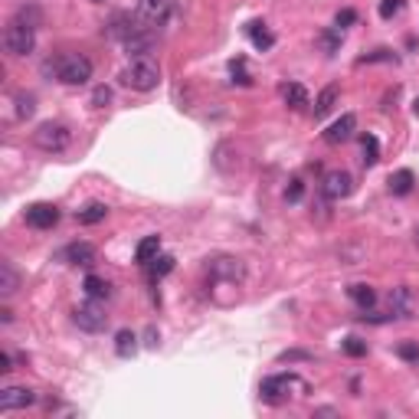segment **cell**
Segmentation results:
<instances>
[{"mask_svg":"<svg viewBox=\"0 0 419 419\" xmlns=\"http://www.w3.org/2000/svg\"><path fill=\"white\" fill-rule=\"evenodd\" d=\"M36 27H40V10L23 7L3 30V49L10 56H30L33 46H36Z\"/></svg>","mask_w":419,"mask_h":419,"instance_id":"1","label":"cell"},{"mask_svg":"<svg viewBox=\"0 0 419 419\" xmlns=\"http://www.w3.org/2000/svg\"><path fill=\"white\" fill-rule=\"evenodd\" d=\"M46 69H53L62 86H86L92 79V60L82 53H62L53 62H46Z\"/></svg>","mask_w":419,"mask_h":419,"instance_id":"2","label":"cell"},{"mask_svg":"<svg viewBox=\"0 0 419 419\" xmlns=\"http://www.w3.org/2000/svg\"><path fill=\"white\" fill-rule=\"evenodd\" d=\"M121 82L135 92H154L157 86H161V66L151 62V60H135L131 66H125Z\"/></svg>","mask_w":419,"mask_h":419,"instance_id":"3","label":"cell"},{"mask_svg":"<svg viewBox=\"0 0 419 419\" xmlns=\"http://www.w3.org/2000/svg\"><path fill=\"white\" fill-rule=\"evenodd\" d=\"M33 144L46 154H62V151L73 144V131H69V125H62V121H43L36 131H33Z\"/></svg>","mask_w":419,"mask_h":419,"instance_id":"4","label":"cell"},{"mask_svg":"<svg viewBox=\"0 0 419 419\" xmlns=\"http://www.w3.org/2000/svg\"><path fill=\"white\" fill-rule=\"evenodd\" d=\"M207 275L213 279V282L236 285V282H242V275H246V269H242V262H240V259H233V255H216V259H210Z\"/></svg>","mask_w":419,"mask_h":419,"instance_id":"5","label":"cell"},{"mask_svg":"<svg viewBox=\"0 0 419 419\" xmlns=\"http://www.w3.org/2000/svg\"><path fill=\"white\" fill-rule=\"evenodd\" d=\"M73 321L82 331H89V334H99V331H105V325H108V314L89 299V305H79L73 312Z\"/></svg>","mask_w":419,"mask_h":419,"instance_id":"6","label":"cell"},{"mask_svg":"<svg viewBox=\"0 0 419 419\" xmlns=\"http://www.w3.org/2000/svg\"><path fill=\"white\" fill-rule=\"evenodd\" d=\"M288 390H305V383L295 374H279V377H266L262 380V396L272 400V403H279Z\"/></svg>","mask_w":419,"mask_h":419,"instance_id":"7","label":"cell"},{"mask_svg":"<svg viewBox=\"0 0 419 419\" xmlns=\"http://www.w3.org/2000/svg\"><path fill=\"white\" fill-rule=\"evenodd\" d=\"M170 10H174V0H141L138 3V16L148 27H164Z\"/></svg>","mask_w":419,"mask_h":419,"instance_id":"8","label":"cell"},{"mask_svg":"<svg viewBox=\"0 0 419 419\" xmlns=\"http://www.w3.org/2000/svg\"><path fill=\"white\" fill-rule=\"evenodd\" d=\"M23 220L33 229H53L60 223V207H53V203H30L27 213H23Z\"/></svg>","mask_w":419,"mask_h":419,"instance_id":"9","label":"cell"},{"mask_svg":"<svg viewBox=\"0 0 419 419\" xmlns=\"http://www.w3.org/2000/svg\"><path fill=\"white\" fill-rule=\"evenodd\" d=\"M36 403V393L30 387H3L0 390V413H14V409H27Z\"/></svg>","mask_w":419,"mask_h":419,"instance_id":"10","label":"cell"},{"mask_svg":"<svg viewBox=\"0 0 419 419\" xmlns=\"http://www.w3.org/2000/svg\"><path fill=\"white\" fill-rule=\"evenodd\" d=\"M321 190H325L328 200H344V196H351V190H354V177H351L347 170H331V174H325V180H321Z\"/></svg>","mask_w":419,"mask_h":419,"instance_id":"11","label":"cell"},{"mask_svg":"<svg viewBox=\"0 0 419 419\" xmlns=\"http://www.w3.org/2000/svg\"><path fill=\"white\" fill-rule=\"evenodd\" d=\"M354 131H357V115H351V112H347V115H341V118L325 131V141H328V144H344V141L354 138Z\"/></svg>","mask_w":419,"mask_h":419,"instance_id":"12","label":"cell"},{"mask_svg":"<svg viewBox=\"0 0 419 419\" xmlns=\"http://www.w3.org/2000/svg\"><path fill=\"white\" fill-rule=\"evenodd\" d=\"M60 259L69 262V266H92L95 262V246L92 242H69L60 253Z\"/></svg>","mask_w":419,"mask_h":419,"instance_id":"13","label":"cell"},{"mask_svg":"<svg viewBox=\"0 0 419 419\" xmlns=\"http://www.w3.org/2000/svg\"><path fill=\"white\" fill-rule=\"evenodd\" d=\"M390 314L393 318H413V292L406 285H396L390 292Z\"/></svg>","mask_w":419,"mask_h":419,"instance_id":"14","label":"cell"},{"mask_svg":"<svg viewBox=\"0 0 419 419\" xmlns=\"http://www.w3.org/2000/svg\"><path fill=\"white\" fill-rule=\"evenodd\" d=\"M157 255H161V236H144V240L138 242V249H135L138 266H148L151 259H157Z\"/></svg>","mask_w":419,"mask_h":419,"instance_id":"15","label":"cell"},{"mask_svg":"<svg viewBox=\"0 0 419 419\" xmlns=\"http://www.w3.org/2000/svg\"><path fill=\"white\" fill-rule=\"evenodd\" d=\"M347 295H351V301L357 305V308H374V301H377V292H374V285H364V282H357V285H351L347 288Z\"/></svg>","mask_w":419,"mask_h":419,"instance_id":"16","label":"cell"},{"mask_svg":"<svg viewBox=\"0 0 419 419\" xmlns=\"http://www.w3.org/2000/svg\"><path fill=\"white\" fill-rule=\"evenodd\" d=\"M390 194H396V196H406V194H413V183H416V177H413V170H396V174H390Z\"/></svg>","mask_w":419,"mask_h":419,"instance_id":"17","label":"cell"},{"mask_svg":"<svg viewBox=\"0 0 419 419\" xmlns=\"http://www.w3.org/2000/svg\"><path fill=\"white\" fill-rule=\"evenodd\" d=\"M246 33H249V40H253L255 49H272V46H275V36L266 30V23H262V20H253V23L246 27Z\"/></svg>","mask_w":419,"mask_h":419,"instance_id":"18","label":"cell"},{"mask_svg":"<svg viewBox=\"0 0 419 419\" xmlns=\"http://www.w3.org/2000/svg\"><path fill=\"white\" fill-rule=\"evenodd\" d=\"M82 288H86V295H89L92 301H105V299H112V285L105 282V279H99V275H89Z\"/></svg>","mask_w":419,"mask_h":419,"instance_id":"19","label":"cell"},{"mask_svg":"<svg viewBox=\"0 0 419 419\" xmlns=\"http://www.w3.org/2000/svg\"><path fill=\"white\" fill-rule=\"evenodd\" d=\"M16 285H20L16 269L10 266V262H0V295H3V299H7V295H14Z\"/></svg>","mask_w":419,"mask_h":419,"instance_id":"20","label":"cell"},{"mask_svg":"<svg viewBox=\"0 0 419 419\" xmlns=\"http://www.w3.org/2000/svg\"><path fill=\"white\" fill-rule=\"evenodd\" d=\"M144 269H148L151 282H157V279H164L167 272H174V255H157V259H151Z\"/></svg>","mask_w":419,"mask_h":419,"instance_id":"21","label":"cell"},{"mask_svg":"<svg viewBox=\"0 0 419 419\" xmlns=\"http://www.w3.org/2000/svg\"><path fill=\"white\" fill-rule=\"evenodd\" d=\"M338 102V86H328V89H321V95L314 99V118H321V115H328L331 108Z\"/></svg>","mask_w":419,"mask_h":419,"instance_id":"22","label":"cell"},{"mask_svg":"<svg viewBox=\"0 0 419 419\" xmlns=\"http://www.w3.org/2000/svg\"><path fill=\"white\" fill-rule=\"evenodd\" d=\"M282 99H285V105L301 108V105H308V92H305V86H299V82H288V86H282Z\"/></svg>","mask_w":419,"mask_h":419,"instance_id":"23","label":"cell"},{"mask_svg":"<svg viewBox=\"0 0 419 419\" xmlns=\"http://www.w3.org/2000/svg\"><path fill=\"white\" fill-rule=\"evenodd\" d=\"M105 216H108V207H105V203H89L86 210H79V223H86V226L102 223Z\"/></svg>","mask_w":419,"mask_h":419,"instance_id":"24","label":"cell"},{"mask_svg":"<svg viewBox=\"0 0 419 419\" xmlns=\"http://www.w3.org/2000/svg\"><path fill=\"white\" fill-rule=\"evenodd\" d=\"M135 341L138 338L131 334V331H118V334H115V354H118V357H131V354L138 351Z\"/></svg>","mask_w":419,"mask_h":419,"instance_id":"25","label":"cell"},{"mask_svg":"<svg viewBox=\"0 0 419 419\" xmlns=\"http://www.w3.org/2000/svg\"><path fill=\"white\" fill-rule=\"evenodd\" d=\"M360 148H364V164L367 167H374L377 161H380V141H377L374 135L360 138Z\"/></svg>","mask_w":419,"mask_h":419,"instance_id":"26","label":"cell"},{"mask_svg":"<svg viewBox=\"0 0 419 419\" xmlns=\"http://www.w3.org/2000/svg\"><path fill=\"white\" fill-rule=\"evenodd\" d=\"M367 62H396V53H393V49H374V53L360 56L357 66H367Z\"/></svg>","mask_w":419,"mask_h":419,"instance_id":"27","label":"cell"},{"mask_svg":"<svg viewBox=\"0 0 419 419\" xmlns=\"http://www.w3.org/2000/svg\"><path fill=\"white\" fill-rule=\"evenodd\" d=\"M396 354H400V360H406V364H419V344L416 341H403V344L396 347Z\"/></svg>","mask_w":419,"mask_h":419,"instance_id":"28","label":"cell"},{"mask_svg":"<svg viewBox=\"0 0 419 419\" xmlns=\"http://www.w3.org/2000/svg\"><path fill=\"white\" fill-rule=\"evenodd\" d=\"M344 354L347 357H367V344L360 341V338H344Z\"/></svg>","mask_w":419,"mask_h":419,"instance_id":"29","label":"cell"},{"mask_svg":"<svg viewBox=\"0 0 419 419\" xmlns=\"http://www.w3.org/2000/svg\"><path fill=\"white\" fill-rule=\"evenodd\" d=\"M318 43L325 46V53H334V49H338V46H341V30H338V27H334V30L321 33V36H318Z\"/></svg>","mask_w":419,"mask_h":419,"instance_id":"30","label":"cell"},{"mask_svg":"<svg viewBox=\"0 0 419 419\" xmlns=\"http://www.w3.org/2000/svg\"><path fill=\"white\" fill-rule=\"evenodd\" d=\"M33 112H36V99L33 95H16V115L20 118H30Z\"/></svg>","mask_w":419,"mask_h":419,"instance_id":"31","label":"cell"},{"mask_svg":"<svg viewBox=\"0 0 419 419\" xmlns=\"http://www.w3.org/2000/svg\"><path fill=\"white\" fill-rule=\"evenodd\" d=\"M301 196H305V183H301L299 177L288 180V187H285V200H288V203H299Z\"/></svg>","mask_w":419,"mask_h":419,"instance_id":"32","label":"cell"},{"mask_svg":"<svg viewBox=\"0 0 419 419\" xmlns=\"http://www.w3.org/2000/svg\"><path fill=\"white\" fill-rule=\"evenodd\" d=\"M403 10V0H380V16L390 20V16H396Z\"/></svg>","mask_w":419,"mask_h":419,"instance_id":"33","label":"cell"},{"mask_svg":"<svg viewBox=\"0 0 419 419\" xmlns=\"http://www.w3.org/2000/svg\"><path fill=\"white\" fill-rule=\"evenodd\" d=\"M229 69H233V75H236V82H240V86H249V82H253V79L246 75V60H233L229 62Z\"/></svg>","mask_w":419,"mask_h":419,"instance_id":"34","label":"cell"},{"mask_svg":"<svg viewBox=\"0 0 419 419\" xmlns=\"http://www.w3.org/2000/svg\"><path fill=\"white\" fill-rule=\"evenodd\" d=\"M351 23H357V10H351V7L334 16V27H338V30H344V27H351Z\"/></svg>","mask_w":419,"mask_h":419,"instance_id":"35","label":"cell"},{"mask_svg":"<svg viewBox=\"0 0 419 419\" xmlns=\"http://www.w3.org/2000/svg\"><path fill=\"white\" fill-rule=\"evenodd\" d=\"M108 102H112V89H108V86H99V89L92 92V105H99V108H105Z\"/></svg>","mask_w":419,"mask_h":419,"instance_id":"36","label":"cell"},{"mask_svg":"<svg viewBox=\"0 0 419 419\" xmlns=\"http://www.w3.org/2000/svg\"><path fill=\"white\" fill-rule=\"evenodd\" d=\"M312 354H305V351H285V354H279V360L282 364H288V360H308Z\"/></svg>","mask_w":419,"mask_h":419,"instance_id":"37","label":"cell"},{"mask_svg":"<svg viewBox=\"0 0 419 419\" xmlns=\"http://www.w3.org/2000/svg\"><path fill=\"white\" fill-rule=\"evenodd\" d=\"M7 370H14L10 367V354H0V374H7Z\"/></svg>","mask_w":419,"mask_h":419,"instance_id":"38","label":"cell"},{"mask_svg":"<svg viewBox=\"0 0 419 419\" xmlns=\"http://www.w3.org/2000/svg\"><path fill=\"white\" fill-rule=\"evenodd\" d=\"M413 108H416V112H419V99H416V105H413Z\"/></svg>","mask_w":419,"mask_h":419,"instance_id":"39","label":"cell"},{"mask_svg":"<svg viewBox=\"0 0 419 419\" xmlns=\"http://www.w3.org/2000/svg\"><path fill=\"white\" fill-rule=\"evenodd\" d=\"M92 3H105V0H92Z\"/></svg>","mask_w":419,"mask_h":419,"instance_id":"40","label":"cell"},{"mask_svg":"<svg viewBox=\"0 0 419 419\" xmlns=\"http://www.w3.org/2000/svg\"><path fill=\"white\" fill-rule=\"evenodd\" d=\"M416 242H419V229H416Z\"/></svg>","mask_w":419,"mask_h":419,"instance_id":"41","label":"cell"}]
</instances>
